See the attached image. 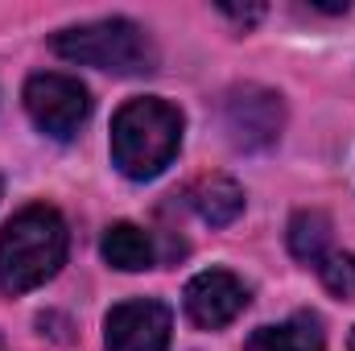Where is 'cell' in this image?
Returning a JSON list of instances; mask_svg holds the SVG:
<instances>
[{
	"mask_svg": "<svg viewBox=\"0 0 355 351\" xmlns=\"http://www.w3.org/2000/svg\"><path fill=\"white\" fill-rule=\"evenodd\" d=\"M67 248H71V232L54 207L33 203L17 211L0 232V289L29 293L46 285L67 264Z\"/></svg>",
	"mask_w": 355,
	"mask_h": 351,
	"instance_id": "6da1fadb",
	"label": "cell"
},
{
	"mask_svg": "<svg viewBox=\"0 0 355 351\" xmlns=\"http://www.w3.org/2000/svg\"><path fill=\"white\" fill-rule=\"evenodd\" d=\"M182 112L166 99H128L112 120V162L132 182L157 178L178 157Z\"/></svg>",
	"mask_w": 355,
	"mask_h": 351,
	"instance_id": "7a4b0ae2",
	"label": "cell"
},
{
	"mask_svg": "<svg viewBox=\"0 0 355 351\" xmlns=\"http://www.w3.org/2000/svg\"><path fill=\"white\" fill-rule=\"evenodd\" d=\"M50 46L67 62L112 71V75H149L157 67V50H153L149 33L137 21H124V17H107V21L62 29V33H54Z\"/></svg>",
	"mask_w": 355,
	"mask_h": 351,
	"instance_id": "3957f363",
	"label": "cell"
},
{
	"mask_svg": "<svg viewBox=\"0 0 355 351\" xmlns=\"http://www.w3.org/2000/svg\"><path fill=\"white\" fill-rule=\"evenodd\" d=\"M25 112H29V120L46 132V137H54V141H71L79 128H83V120H87L91 112V95L87 87L75 79V75H58V71H46V75H33L29 83H25Z\"/></svg>",
	"mask_w": 355,
	"mask_h": 351,
	"instance_id": "277c9868",
	"label": "cell"
},
{
	"mask_svg": "<svg viewBox=\"0 0 355 351\" xmlns=\"http://www.w3.org/2000/svg\"><path fill=\"white\" fill-rule=\"evenodd\" d=\"M281 124H285V108H281L277 91L257 87V83L227 91L223 128H227V141L236 149H268L281 137Z\"/></svg>",
	"mask_w": 355,
	"mask_h": 351,
	"instance_id": "5b68a950",
	"label": "cell"
},
{
	"mask_svg": "<svg viewBox=\"0 0 355 351\" xmlns=\"http://www.w3.org/2000/svg\"><path fill=\"white\" fill-rule=\"evenodd\" d=\"M174 314L157 298H132L112 306L103 318V348L107 351H170Z\"/></svg>",
	"mask_w": 355,
	"mask_h": 351,
	"instance_id": "8992f818",
	"label": "cell"
},
{
	"mask_svg": "<svg viewBox=\"0 0 355 351\" xmlns=\"http://www.w3.org/2000/svg\"><path fill=\"white\" fill-rule=\"evenodd\" d=\"M182 306H186V318L202 331H219L227 323H236L248 306V285L227 273V268H202L186 281V293H182Z\"/></svg>",
	"mask_w": 355,
	"mask_h": 351,
	"instance_id": "52a82bcc",
	"label": "cell"
},
{
	"mask_svg": "<svg viewBox=\"0 0 355 351\" xmlns=\"http://www.w3.org/2000/svg\"><path fill=\"white\" fill-rule=\"evenodd\" d=\"M244 351H327V331H322L318 314L297 310L293 318H285L277 327H257Z\"/></svg>",
	"mask_w": 355,
	"mask_h": 351,
	"instance_id": "ba28073f",
	"label": "cell"
},
{
	"mask_svg": "<svg viewBox=\"0 0 355 351\" xmlns=\"http://www.w3.org/2000/svg\"><path fill=\"white\" fill-rule=\"evenodd\" d=\"M190 207L198 211L202 223L227 228V223H236L240 211H244V190H240L232 178L207 174V178H198V182L190 186Z\"/></svg>",
	"mask_w": 355,
	"mask_h": 351,
	"instance_id": "9c48e42d",
	"label": "cell"
},
{
	"mask_svg": "<svg viewBox=\"0 0 355 351\" xmlns=\"http://www.w3.org/2000/svg\"><path fill=\"white\" fill-rule=\"evenodd\" d=\"M103 261L120 273H141L153 264V240L149 232H141L137 223H112L103 232V244H99Z\"/></svg>",
	"mask_w": 355,
	"mask_h": 351,
	"instance_id": "30bf717a",
	"label": "cell"
},
{
	"mask_svg": "<svg viewBox=\"0 0 355 351\" xmlns=\"http://www.w3.org/2000/svg\"><path fill=\"white\" fill-rule=\"evenodd\" d=\"M289 252L302 264H318L327 261L335 248H331V219L322 211H297L289 219Z\"/></svg>",
	"mask_w": 355,
	"mask_h": 351,
	"instance_id": "8fae6325",
	"label": "cell"
},
{
	"mask_svg": "<svg viewBox=\"0 0 355 351\" xmlns=\"http://www.w3.org/2000/svg\"><path fill=\"white\" fill-rule=\"evenodd\" d=\"M318 277H322V285L335 298L355 302V252H331L327 261L318 264Z\"/></svg>",
	"mask_w": 355,
	"mask_h": 351,
	"instance_id": "7c38bea8",
	"label": "cell"
},
{
	"mask_svg": "<svg viewBox=\"0 0 355 351\" xmlns=\"http://www.w3.org/2000/svg\"><path fill=\"white\" fill-rule=\"evenodd\" d=\"M223 12H227L232 21H240V25H252V21H261V17H265V8H261V4H252V8H236V4H223Z\"/></svg>",
	"mask_w": 355,
	"mask_h": 351,
	"instance_id": "4fadbf2b",
	"label": "cell"
},
{
	"mask_svg": "<svg viewBox=\"0 0 355 351\" xmlns=\"http://www.w3.org/2000/svg\"><path fill=\"white\" fill-rule=\"evenodd\" d=\"M347 348H352V351H355V331H352V343H347Z\"/></svg>",
	"mask_w": 355,
	"mask_h": 351,
	"instance_id": "5bb4252c",
	"label": "cell"
}]
</instances>
